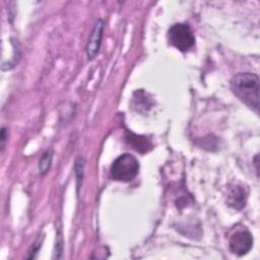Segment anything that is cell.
Here are the masks:
<instances>
[{
  "label": "cell",
  "mask_w": 260,
  "mask_h": 260,
  "mask_svg": "<svg viewBox=\"0 0 260 260\" xmlns=\"http://www.w3.org/2000/svg\"><path fill=\"white\" fill-rule=\"evenodd\" d=\"M231 88L235 95L248 108L259 111V77L255 73L242 72L231 79Z\"/></svg>",
  "instance_id": "cell-1"
},
{
  "label": "cell",
  "mask_w": 260,
  "mask_h": 260,
  "mask_svg": "<svg viewBox=\"0 0 260 260\" xmlns=\"http://www.w3.org/2000/svg\"><path fill=\"white\" fill-rule=\"evenodd\" d=\"M139 172V161L130 153H123L119 155L112 164L110 173L115 181L130 182Z\"/></svg>",
  "instance_id": "cell-2"
},
{
  "label": "cell",
  "mask_w": 260,
  "mask_h": 260,
  "mask_svg": "<svg viewBox=\"0 0 260 260\" xmlns=\"http://www.w3.org/2000/svg\"><path fill=\"white\" fill-rule=\"evenodd\" d=\"M169 43L176 49L185 52L192 48L195 44V36L187 23H175L168 31Z\"/></svg>",
  "instance_id": "cell-3"
},
{
  "label": "cell",
  "mask_w": 260,
  "mask_h": 260,
  "mask_svg": "<svg viewBox=\"0 0 260 260\" xmlns=\"http://www.w3.org/2000/svg\"><path fill=\"white\" fill-rule=\"evenodd\" d=\"M253 242L254 241L251 233L247 230H242L237 231L231 236L229 246L232 253L238 256H243L252 249Z\"/></svg>",
  "instance_id": "cell-4"
},
{
  "label": "cell",
  "mask_w": 260,
  "mask_h": 260,
  "mask_svg": "<svg viewBox=\"0 0 260 260\" xmlns=\"http://www.w3.org/2000/svg\"><path fill=\"white\" fill-rule=\"evenodd\" d=\"M104 27H105L104 20L102 18H99L94 23V26L90 32V37L86 45V56L88 60H92L100 51L103 34H104Z\"/></svg>",
  "instance_id": "cell-5"
},
{
  "label": "cell",
  "mask_w": 260,
  "mask_h": 260,
  "mask_svg": "<svg viewBox=\"0 0 260 260\" xmlns=\"http://www.w3.org/2000/svg\"><path fill=\"white\" fill-rule=\"evenodd\" d=\"M247 197H248V195H247V191H246L245 187L237 185V186L233 187L231 189L230 193L228 194L226 203L230 207L237 209V210H241L246 205Z\"/></svg>",
  "instance_id": "cell-6"
},
{
  "label": "cell",
  "mask_w": 260,
  "mask_h": 260,
  "mask_svg": "<svg viewBox=\"0 0 260 260\" xmlns=\"http://www.w3.org/2000/svg\"><path fill=\"white\" fill-rule=\"evenodd\" d=\"M52 159H53V151L51 149L47 150L42 155V157L40 158V161H39V174L40 175L44 176L48 173V171L50 170L51 165H52Z\"/></svg>",
  "instance_id": "cell-7"
},
{
  "label": "cell",
  "mask_w": 260,
  "mask_h": 260,
  "mask_svg": "<svg viewBox=\"0 0 260 260\" xmlns=\"http://www.w3.org/2000/svg\"><path fill=\"white\" fill-rule=\"evenodd\" d=\"M74 173L76 177V182H77V189L80 188V185L82 183V178H83V170H84V158L82 156H78L75 160V166H74Z\"/></svg>",
  "instance_id": "cell-8"
},
{
  "label": "cell",
  "mask_w": 260,
  "mask_h": 260,
  "mask_svg": "<svg viewBox=\"0 0 260 260\" xmlns=\"http://www.w3.org/2000/svg\"><path fill=\"white\" fill-rule=\"evenodd\" d=\"M127 139H129V140L131 141V143H132V145H133V147H134L135 149H137V150H139V151H142V150H141V147H144L145 150H147L146 147H147L149 144L147 143L146 138H144V137L141 138L140 136L130 134L129 137H127Z\"/></svg>",
  "instance_id": "cell-9"
},
{
  "label": "cell",
  "mask_w": 260,
  "mask_h": 260,
  "mask_svg": "<svg viewBox=\"0 0 260 260\" xmlns=\"http://www.w3.org/2000/svg\"><path fill=\"white\" fill-rule=\"evenodd\" d=\"M42 243H43V239L41 240L40 238L32 243V245L30 246V248L28 250V254L26 256L27 259H34L37 257V254H38L40 248L42 247Z\"/></svg>",
  "instance_id": "cell-10"
},
{
  "label": "cell",
  "mask_w": 260,
  "mask_h": 260,
  "mask_svg": "<svg viewBox=\"0 0 260 260\" xmlns=\"http://www.w3.org/2000/svg\"><path fill=\"white\" fill-rule=\"evenodd\" d=\"M5 141H6V129L2 128V130H1V150L4 149Z\"/></svg>",
  "instance_id": "cell-11"
},
{
  "label": "cell",
  "mask_w": 260,
  "mask_h": 260,
  "mask_svg": "<svg viewBox=\"0 0 260 260\" xmlns=\"http://www.w3.org/2000/svg\"><path fill=\"white\" fill-rule=\"evenodd\" d=\"M258 157H259V155H258V154H256V156H255V159H254V164H255V167H256V172H257V175H258Z\"/></svg>",
  "instance_id": "cell-12"
}]
</instances>
